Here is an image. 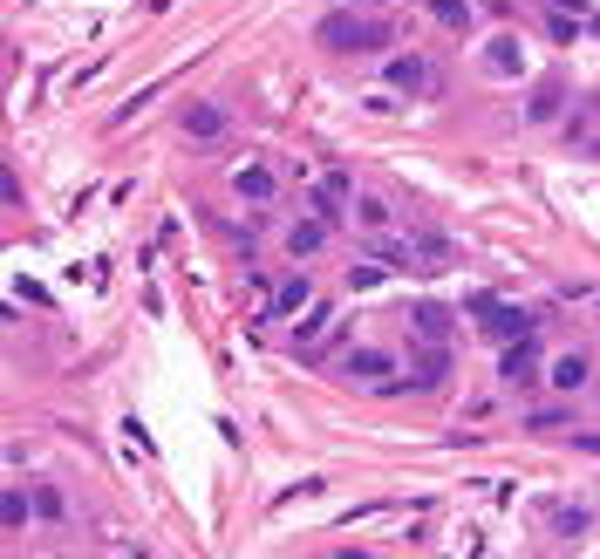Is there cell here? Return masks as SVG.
Segmentation results:
<instances>
[{"label":"cell","mask_w":600,"mask_h":559,"mask_svg":"<svg viewBox=\"0 0 600 559\" xmlns=\"http://www.w3.org/2000/svg\"><path fill=\"white\" fill-rule=\"evenodd\" d=\"M321 48H335V55H382L389 41H396V21L389 14H362V7H335L321 28H314Z\"/></svg>","instance_id":"obj_1"},{"label":"cell","mask_w":600,"mask_h":559,"mask_svg":"<svg viewBox=\"0 0 600 559\" xmlns=\"http://www.w3.org/2000/svg\"><path fill=\"white\" fill-rule=\"evenodd\" d=\"M464 321H471L485 341H498V348H512V341L532 335L525 307H512V300H498V294H471V300H464Z\"/></svg>","instance_id":"obj_2"},{"label":"cell","mask_w":600,"mask_h":559,"mask_svg":"<svg viewBox=\"0 0 600 559\" xmlns=\"http://www.w3.org/2000/svg\"><path fill=\"white\" fill-rule=\"evenodd\" d=\"M382 75H389V89H403V96H444V69L430 62V55H389L382 62Z\"/></svg>","instance_id":"obj_3"},{"label":"cell","mask_w":600,"mask_h":559,"mask_svg":"<svg viewBox=\"0 0 600 559\" xmlns=\"http://www.w3.org/2000/svg\"><path fill=\"white\" fill-rule=\"evenodd\" d=\"M444 375H450V348H444V341H416L410 375H403L396 389H444Z\"/></svg>","instance_id":"obj_4"},{"label":"cell","mask_w":600,"mask_h":559,"mask_svg":"<svg viewBox=\"0 0 600 559\" xmlns=\"http://www.w3.org/2000/svg\"><path fill=\"white\" fill-rule=\"evenodd\" d=\"M498 375L512 382V389H532V382H546V362H539V348H532V335L512 341L505 355H498Z\"/></svg>","instance_id":"obj_5"},{"label":"cell","mask_w":600,"mask_h":559,"mask_svg":"<svg viewBox=\"0 0 600 559\" xmlns=\"http://www.w3.org/2000/svg\"><path fill=\"white\" fill-rule=\"evenodd\" d=\"M587 382H594V362H587L580 348H566V355L546 362V389H560V396H580Z\"/></svg>","instance_id":"obj_6"},{"label":"cell","mask_w":600,"mask_h":559,"mask_svg":"<svg viewBox=\"0 0 600 559\" xmlns=\"http://www.w3.org/2000/svg\"><path fill=\"white\" fill-rule=\"evenodd\" d=\"M341 198H355V191H348V171H328V178H314V185H307V212L335 225L341 219Z\"/></svg>","instance_id":"obj_7"},{"label":"cell","mask_w":600,"mask_h":559,"mask_svg":"<svg viewBox=\"0 0 600 559\" xmlns=\"http://www.w3.org/2000/svg\"><path fill=\"white\" fill-rule=\"evenodd\" d=\"M341 369L355 375V382H375V389H396V355H382V348H355Z\"/></svg>","instance_id":"obj_8"},{"label":"cell","mask_w":600,"mask_h":559,"mask_svg":"<svg viewBox=\"0 0 600 559\" xmlns=\"http://www.w3.org/2000/svg\"><path fill=\"white\" fill-rule=\"evenodd\" d=\"M232 191H239L246 205H273V198H280V178H273L266 164H239V171H232Z\"/></svg>","instance_id":"obj_9"},{"label":"cell","mask_w":600,"mask_h":559,"mask_svg":"<svg viewBox=\"0 0 600 559\" xmlns=\"http://www.w3.org/2000/svg\"><path fill=\"white\" fill-rule=\"evenodd\" d=\"M410 328H416V341H444V348H450V335H457L444 300H416V307H410Z\"/></svg>","instance_id":"obj_10"},{"label":"cell","mask_w":600,"mask_h":559,"mask_svg":"<svg viewBox=\"0 0 600 559\" xmlns=\"http://www.w3.org/2000/svg\"><path fill=\"white\" fill-rule=\"evenodd\" d=\"M485 69H491V75H525V41H519V35H491Z\"/></svg>","instance_id":"obj_11"},{"label":"cell","mask_w":600,"mask_h":559,"mask_svg":"<svg viewBox=\"0 0 600 559\" xmlns=\"http://www.w3.org/2000/svg\"><path fill=\"white\" fill-rule=\"evenodd\" d=\"M307 300H314V280H307V273H287V280L273 287V300H266V314L280 321V314H294V307H307Z\"/></svg>","instance_id":"obj_12"},{"label":"cell","mask_w":600,"mask_h":559,"mask_svg":"<svg viewBox=\"0 0 600 559\" xmlns=\"http://www.w3.org/2000/svg\"><path fill=\"white\" fill-rule=\"evenodd\" d=\"M178 123H185V137H198V144L225 137V110H219V103H191V110L178 116Z\"/></svg>","instance_id":"obj_13"},{"label":"cell","mask_w":600,"mask_h":559,"mask_svg":"<svg viewBox=\"0 0 600 559\" xmlns=\"http://www.w3.org/2000/svg\"><path fill=\"white\" fill-rule=\"evenodd\" d=\"M348 219L362 225V232H389V205H382V198H375V191H355V198H348Z\"/></svg>","instance_id":"obj_14"},{"label":"cell","mask_w":600,"mask_h":559,"mask_svg":"<svg viewBox=\"0 0 600 559\" xmlns=\"http://www.w3.org/2000/svg\"><path fill=\"white\" fill-rule=\"evenodd\" d=\"M321 246H328V219H300L294 232H287V253H294V260H314Z\"/></svg>","instance_id":"obj_15"},{"label":"cell","mask_w":600,"mask_h":559,"mask_svg":"<svg viewBox=\"0 0 600 559\" xmlns=\"http://www.w3.org/2000/svg\"><path fill=\"white\" fill-rule=\"evenodd\" d=\"M560 103H566V82L560 75H546V82H539V89H532V123H553V116H560Z\"/></svg>","instance_id":"obj_16"},{"label":"cell","mask_w":600,"mask_h":559,"mask_svg":"<svg viewBox=\"0 0 600 559\" xmlns=\"http://www.w3.org/2000/svg\"><path fill=\"white\" fill-rule=\"evenodd\" d=\"M430 14H437L444 28H457V35L471 28V0H430Z\"/></svg>","instance_id":"obj_17"},{"label":"cell","mask_w":600,"mask_h":559,"mask_svg":"<svg viewBox=\"0 0 600 559\" xmlns=\"http://www.w3.org/2000/svg\"><path fill=\"white\" fill-rule=\"evenodd\" d=\"M382 280H389V266H382V260H355V266H348V287H355V294H362V287H382Z\"/></svg>","instance_id":"obj_18"},{"label":"cell","mask_w":600,"mask_h":559,"mask_svg":"<svg viewBox=\"0 0 600 559\" xmlns=\"http://www.w3.org/2000/svg\"><path fill=\"white\" fill-rule=\"evenodd\" d=\"M0 512H7V525H28V491H7V505H0Z\"/></svg>","instance_id":"obj_19"},{"label":"cell","mask_w":600,"mask_h":559,"mask_svg":"<svg viewBox=\"0 0 600 559\" xmlns=\"http://www.w3.org/2000/svg\"><path fill=\"white\" fill-rule=\"evenodd\" d=\"M35 512H41V519H62V491L41 485V491H35Z\"/></svg>","instance_id":"obj_20"},{"label":"cell","mask_w":600,"mask_h":559,"mask_svg":"<svg viewBox=\"0 0 600 559\" xmlns=\"http://www.w3.org/2000/svg\"><path fill=\"white\" fill-rule=\"evenodd\" d=\"M560 423H566V410H532L525 416V430H560Z\"/></svg>","instance_id":"obj_21"},{"label":"cell","mask_w":600,"mask_h":559,"mask_svg":"<svg viewBox=\"0 0 600 559\" xmlns=\"http://www.w3.org/2000/svg\"><path fill=\"white\" fill-rule=\"evenodd\" d=\"M573 444L587 450V457H600V430H580V437H573Z\"/></svg>","instance_id":"obj_22"},{"label":"cell","mask_w":600,"mask_h":559,"mask_svg":"<svg viewBox=\"0 0 600 559\" xmlns=\"http://www.w3.org/2000/svg\"><path fill=\"white\" fill-rule=\"evenodd\" d=\"M335 559H375V553H355V546H348V553H335Z\"/></svg>","instance_id":"obj_23"},{"label":"cell","mask_w":600,"mask_h":559,"mask_svg":"<svg viewBox=\"0 0 600 559\" xmlns=\"http://www.w3.org/2000/svg\"><path fill=\"white\" fill-rule=\"evenodd\" d=\"M137 559H150V553H137Z\"/></svg>","instance_id":"obj_24"}]
</instances>
